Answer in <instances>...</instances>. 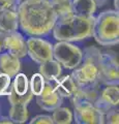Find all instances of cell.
Wrapping results in <instances>:
<instances>
[{
	"label": "cell",
	"mask_w": 119,
	"mask_h": 124,
	"mask_svg": "<svg viewBox=\"0 0 119 124\" xmlns=\"http://www.w3.org/2000/svg\"><path fill=\"white\" fill-rule=\"evenodd\" d=\"M19 27L29 36L43 37L52 32L57 15L48 0H25L18 5Z\"/></svg>",
	"instance_id": "cell-1"
},
{
	"label": "cell",
	"mask_w": 119,
	"mask_h": 124,
	"mask_svg": "<svg viewBox=\"0 0 119 124\" xmlns=\"http://www.w3.org/2000/svg\"><path fill=\"white\" fill-rule=\"evenodd\" d=\"M94 16L83 18L71 15L66 18L58 19L52 29L53 36L57 41H79L92 36Z\"/></svg>",
	"instance_id": "cell-2"
},
{
	"label": "cell",
	"mask_w": 119,
	"mask_h": 124,
	"mask_svg": "<svg viewBox=\"0 0 119 124\" xmlns=\"http://www.w3.org/2000/svg\"><path fill=\"white\" fill-rule=\"evenodd\" d=\"M101 50L96 46H88L83 51L81 64L72 69L71 77L79 88L92 89L99 88L101 71H99Z\"/></svg>",
	"instance_id": "cell-3"
},
{
	"label": "cell",
	"mask_w": 119,
	"mask_h": 124,
	"mask_svg": "<svg viewBox=\"0 0 119 124\" xmlns=\"http://www.w3.org/2000/svg\"><path fill=\"white\" fill-rule=\"evenodd\" d=\"M92 36L97 44L113 46L119 44V13L115 9L103 10L94 17Z\"/></svg>",
	"instance_id": "cell-4"
},
{
	"label": "cell",
	"mask_w": 119,
	"mask_h": 124,
	"mask_svg": "<svg viewBox=\"0 0 119 124\" xmlns=\"http://www.w3.org/2000/svg\"><path fill=\"white\" fill-rule=\"evenodd\" d=\"M53 58L66 69L78 67L83 59V51L68 41H57L53 45Z\"/></svg>",
	"instance_id": "cell-5"
},
{
	"label": "cell",
	"mask_w": 119,
	"mask_h": 124,
	"mask_svg": "<svg viewBox=\"0 0 119 124\" xmlns=\"http://www.w3.org/2000/svg\"><path fill=\"white\" fill-rule=\"evenodd\" d=\"M101 83L103 85H118L119 64L118 55L115 52H101L99 56Z\"/></svg>",
	"instance_id": "cell-6"
},
{
	"label": "cell",
	"mask_w": 119,
	"mask_h": 124,
	"mask_svg": "<svg viewBox=\"0 0 119 124\" xmlns=\"http://www.w3.org/2000/svg\"><path fill=\"white\" fill-rule=\"evenodd\" d=\"M27 44V55L38 64L45 63L53 59V45L46 39L31 36L26 40Z\"/></svg>",
	"instance_id": "cell-7"
},
{
	"label": "cell",
	"mask_w": 119,
	"mask_h": 124,
	"mask_svg": "<svg viewBox=\"0 0 119 124\" xmlns=\"http://www.w3.org/2000/svg\"><path fill=\"white\" fill-rule=\"evenodd\" d=\"M72 119L77 124H103L105 115L91 102H81L74 104Z\"/></svg>",
	"instance_id": "cell-8"
},
{
	"label": "cell",
	"mask_w": 119,
	"mask_h": 124,
	"mask_svg": "<svg viewBox=\"0 0 119 124\" xmlns=\"http://www.w3.org/2000/svg\"><path fill=\"white\" fill-rule=\"evenodd\" d=\"M119 104V89L118 85H106V87L99 91V94L94 100L93 106L105 114Z\"/></svg>",
	"instance_id": "cell-9"
},
{
	"label": "cell",
	"mask_w": 119,
	"mask_h": 124,
	"mask_svg": "<svg viewBox=\"0 0 119 124\" xmlns=\"http://www.w3.org/2000/svg\"><path fill=\"white\" fill-rule=\"evenodd\" d=\"M3 49L20 59L27 56L26 39L18 31L5 34L4 39H3Z\"/></svg>",
	"instance_id": "cell-10"
},
{
	"label": "cell",
	"mask_w": 119,
	"mask_h": 124,
	"mask_svg": "<svg viewBox=\"0 0 119 124\" xmlns=\"http://www.w3.org/2000/svg\"><path fill=\"white\" fill-rule=\"evenodd\" d=\"M36 103L45 111H53L61 106L62 97H60L51 85L46 82L43 92L36 95Z\"/></svg>",
	"instance_id": "cell-11"
},
{
	"label": "cell",
	"mask_w": 119,
	"mask_h": 124,
	"mask_svg": "<svg viewBox=\"0 0 119 124\" xmlns=\"http://www.w3.org/2000/svg\"><path fill=\"white\" fill-rule=\"evenodd\" d=\"M48 82L51 86L54 88V90L58 93V95L62 98H71L72 95L75 94V92L77 91V86L76 82L72 79V77L70 76H65L63 78H56L51 81H46Z\"/></svg>",
	"instance_id": "cell-12"
},
{
	"label": "cell",
	"mask_w": 119,
	"mask_h": 124,
	"mask_svg": "<svg viewBox=\"0 0 119 124\" xmlns=\"http://www.w3.org/2000/svg\"><path fill=\"white\" fill-rule=\"evenodd\" d=\"M0 70L14 78L21 70L20 58L11 55L8 52L0 53Z\"/></svg>",
	"instance_id": "cell-13"
},
{
	"label": "cell",
	"mask_w": 119,
	"mask_h": 124,
	"mask_svg": "<svg viewBox=\"0 0 119 124\" xmlns=\"http://www.w3.org/2000/svg\"><path fill=\"white\" fill-rule=\"evenodd\" d=\"M19 29V17L17 10L2 9L0 10V31L10 33Z\"/></svg>",
	"instance_id": "cell-14"
},
{
	"label": "cell",
	"mask_w": 119,
	"mask_h": 124,
	"mask_svg": "<svg viewBox=\"0 0 119 124\" xmlns=\"http://www.w3.org/2000/svg\"><path fill=\"white\" fill-rule=\"evenodd\" d=\"M71 10L78 17L91 18L94 16L96 5L93 0H71Z\"/></svg>",
	"instance_id": "cell-15"
},
{
	"label": "cell",
	"mask_w": 119,
	"mask_h": 124,
	"mask_svg": "<svg viewBox=\"0 0 119 124\" xmlns=\"http://www.w3.org/2000/svg\"><path fill=\"white\" fill-rule=\"evenodd\" d=\"M62 71L61 65L54 58L45 63L40 64V73L44 77L46 81H51L56 78H59Z\"/></svg>",
	"instance_id": "cell-16"
},
{
	"label": "cell",
	"mask_w": 119,
	"mask_h": 124,
	"mask_svg": "<svg viewBox=\"0 0 119 124\" xmlns=\"http://www.w3.org/2000/svg\"><path fill=\"white\" fill-rule=\"evenodd\" d=\"M9 118L13 123H24L28 120V110L27 104H10Z\"/></svg>",
	"instance_id": "cell-17"
},
{
	"label": "cell",
	"mask_w": 119,
	"mask_h": 124,
	"mask_svg": "<svg viewBox=\"0 0 119 124\" xmlns=\"http://www.w3.org/2000/svg\"><path fill=\"white\" fill-rule=\"evenodd\" d=\"M52 120L55 124H70L72 121V112L68 108L58 107L53 110Z\"/></svg>",
	"instance_id": "cell-18"
},
{
	"label": "cell",
	"mask_w": 119,
	"mask_h": 124,
	"mask_svg": "<svg viewBox=\"0 0 119 124\" xmlns=\"http://www.w3.org/2000/svg\"><path fill=\"white\" fill-rule=\"evenodd\" d=\"M33 97V94L31 91L28 90L25 94H18V93L14 90L13 86L10 87V90L7 94V98L10 104H28Z\"/></svg>",
	"instance_id": "cell-19"
},
{
	"label": "cell",
	"mask_w": 119,
	"mask_h": 124,
	"mask_svg": "<svg viewBox=\"0 0 119 124\" xmlns=\"http://www.w3.org/2000/svg\"><path fill=\"white\" fill-rule=\"evenodd\" d=\"M15 80L11 83L14 90L16 91L18 94H25L26 92L29 90V80L26 75L19 72L14 77Z\"/></svg>",
	"instance_id": "cell-20"
},
{
	"label": "cell",
	"mask_w": 119,
	"mask_h": 124,
	"mask_svg": "<svg viewBox=\"0 0 119 124\" xmlns=\"http://www.w3.org/2000/svg\"><path fill=\"white\" fill-rule=\"evenodd\" d=\"M45 85H46V80L44 79V77L40 72L34 73L29 81V90L31 91L33 95L36 96L43 92Z\"/></svg>",
	"instance_id": "cell-21"
},
{
	"label": "cell",
	"mask_w": 119,
	"mask_h": 124,
	"mask_svg": "<svg viewBox=\"0 0 119 124\" xmlns=\"http://www.w3.org/2000/svg\"><path fill=\"white\" fill-rule=\"evenodd\" d=\"M11 87V78L0 70V96L7 95Z\"/></svg>",
	"instance_id": "cell-22"
},
{
	"label": "cell",
	"mask_w": 119,
	"mask_h": 124,
	"mask_svg": "<svg viewBox=\"0 0 119 124\" xmlns=\"http://www.w3.org/2000/svg\"><path fill=\"white\" fill-rule=\"evenodd\" d=\"M105 123L108 124H118L119 122V114H118V108H113L106 112L105 114Z\"/></svg>",
	"instance_id": "cell-23"
},
{
	"label": "cell",
	"mask_w": 119,
	"mask_h": 124,
	"mask_svg": "<svg viewBox=\"0 0 119 124\" xmlns=\"http://www.w3.org/2000/svg\"><path fill=\"white\" fill-rule=\"evenodd\" d=\"M30 124H52V117L49 115H37L29 121Z\"/></svg>",
	"instance_id": "cell-24"
},
{
	"label": "cell",
	"mask_w": 119,
	"mask_h": 124,
	"mask_svg": "<svg viewBox=\"0 0 119 124\" xmlns=\"http://www.w3.org/2000/svg\"><path fill=\"white\" fill-rule=\"evenodd\" d=\"M18 0H0V10L2 9H18Z\"/></svg>",
	"instance_id": "cell-25"
},
{
	"label": "cell",
	"mask_w": 119,
	"mask_h": 124,
	"mask_svg": "<svg viewBox=\"0 0 119 124\" xmlns=\"http://www.w3.org/2000/svg\"><path fill=\"white\" fill-rule=\"evenodd\" d=\"M93 1L95 3V5H96V7H102V6L105 5L109 0H93Z\"/></svg>",
	"instance_id": "cell-26"
},
{
	"label": "cell",
	"mask_w": 119,
	"mask_h": 124,
	"mask_svg": "<svg viewBox=\"0 0 119 124\" xmlns=\"http://www.w3.org/2000/svg\"><path fill=\"white\" fill-rule=\"evenodd\" d=\"M2 123H6V124H13V121L10 120V118L8 117H0V124Z\"/></svg>",
	"instance_id": "cell-27"
},
{
	"label": "cell",
	"mask_w": 119,
	"mask_h": 124,
	"mask_svg": "<svg viewBox=\"0 0 119 124\" xmlns=\"http://www.w3.org/2000/svg\"><path fill=\"white\" fill-rule=\"evenodd\" d=\"M4 36H5V33L0 31V53H1L3 50V39H4Z\"/></svg>",
	"instance_id": "cell-28"
},
{
	"label": "cell",
	"mask_w": 119,
	"mask_h": 124,
	"mask_svg": "<svg viewBox=\"0 0 119 124\" xmlns=\"http://www.w3.org/2000/svg\"><path fill=\"white\" fill-rule=\"evenodd\" d=\"M114 5H115V10L118 11V0H114Z\"/></svg>",
	"instance_id": "cell-29"
},
{
	"label": "cell",
	"mask_w": 119,
	"mask_h": 124,
	"mask_svg": "<svg viewBox=\"0 0 119 124\" xmlns=\"http://www.w3.org/2000/svg\"><path fill=\"white\" fill-rule=\"evenodd\" d=\"M48 1H50V2H51V3H54L55 1H57V0H48Z\"/></svg>",
	"instance_id": "cell-30"
},
{
	"label": "cell",
	"mask_w": 119,
	"mask_h": 124,
	"mask_svg": "<svg viewBox=\"0 0 119 124\" xmlns=\"http://www.w3.org/2000/svg\"><path fill=\"white\" fill-rule=\"evenodd\" d=\"M23 1H25V0H18V2H19V4H20L21 2H23Z\"/></svg>",
	"instance_id": "cell-31"
}]
</instances>
